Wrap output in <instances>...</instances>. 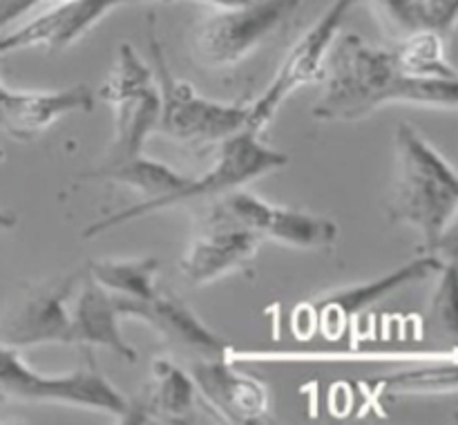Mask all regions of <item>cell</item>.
<instances>
[{
    "label": "cell",
    "instance_id": "6da1fadb",
    "mask_svg": "<svg viewBox=\"0 0 458 425\" xmlns=\"http://www.w3.org/2000/svg\"><path fill=\"white\" fill-rule=\"evenodd\" d=\"M325 61L322 97L313 103L320 121H360L385 103H420L454 110L456 79L410 76L398 63L396 52L367 43L362 36L335 38Z\"/></svg>",
    "mask_w": 458,
    "mask_h": 425
},
{
    "label": "cell",
    "instance_id": "7a4b0ae2",
    "mask_svg": "<svg viewBox=\"0 0 458 425\" xmlns=\"http://www.w3.org/2000/svg\"><path fill=\"white\" fill-rule=\"evenodd\" d=\"M396 170L389 188L392 222L410 224L423 237L425 253H437L458 210V182L445 157L414 125H396Z\"/></svg>",
    "mask_w": 458,
    "mask_h": 425
},
{
    "label": "cell",
    "instance_id": "3957f363",
    "mask_svg": "<svg viewBox=\"0 0 458 425\" xmlns=\"http://www.w3.org/2000/svg\"><path fill=\"white\" fill-rule=\"evenodd\" d=\"M286 164H289V157L284 152L268 148L253 130L242 128L240 132L224 139L222 146H219L217 159H215L213 168L208 173H204L201 177H191L179 191L159 197V200H141L137 204L125 206V208L107 215V217L97 219V222L85 228L83 237L92 240V237L112 231V228L123 226V224L141 219L146 215L157 213V210L168 208V206L188 204V201L199 200V197L213 201L217 197L226 195V192L235 191V188L246 186L253 179L284 168Z\"/></svg>",
    "mask_w": 458,
    "mask_h": 425
},
{
    "label": "cell",
    "instance_id": "277c9868",
    "mask_svg": "<svg viewBox=\"0 0 458 425\" xmlns=\"http://www.w3.org/2000/svg\"><path fill=\"white\" fill-rule=\"evenodd\" d=\"M88 358V365L72 374L45 376L31 370L18 356L16 347L0 343V407L21 403H58L107 412L123 421L128 416L130 401L107 383L89 352Z\"/></svg>",
    "mask_w": 458,
    "mask_h": 425
},
{
    "label": "cell",
    "instance_id": "5b68a950",
    "mask_svg": "<svg viewBox=\"0 0 458 425\" xmlns=\"http://www.w3.org/2000/svg\"><path fill=\"white\" fill-rule=\"evenodd\" d=\"M114 112V141L103 164L143 155V143L159 123V85L155 72L141 61L130 43L116 52L114 67L98 89Z\"/></svg>",
    "mask_w": 458,
    "mask_h": 425
},
{
    "label": "cell",
    "instance_id": "8992f818",
    "mask_svg": "<svg viewBox=\"0 0 458 425\" xmlns=\"http://www.w3.org/2000/svg\"><path fill=\"white\" fill-rule=\"evenodd\" d=\"M302 0H250L215 9L192 31V54L206 67H233L271 38Z\"/></svg>",
    "mask_w": 458,
    "mask_h": 425
},
{
    "label": "cell",
    "instance_id": "52a82bcc",
    "mask_svg": "<svg viewBox=\"0 0 458 425\" xmlns=\"http://www.w3.org/2000/svg\"><path fill=\"white\" fill-rule=\"evenodd\" d=\"M150 54L152 72L159 85V123L157 130L179 141L210 143L224 141L231 134L246 128V106L217 103L197 94L186 81H179L170 74V67L161 52L159 40L150 30Z\"/></svg>",
    "mask_w": 458,
    "mask_h": 425
},
{
    "label": "cell",
    "instance_id": "ba28073f",
    "mask_svg": "<svg viewBox=\"0 0 458 425\" xmlns=\"http://www.w3.org/2000/svg\"><path fill=\"white\" fill-rule=\"evenodd\" d=\"M356 0H334L327 12L304 31L298 43L289 49L284 63L280 65L277 74L268 83V88L246 106V128L262 134L264 128L273 121L282 103L291 97L298 88L320 79L325 70L327 54L335 43L343 27L344 18L352 12Z\"/></svg>",
    "mask_w": 458,
    "mask_h": 425
},
{
    "label": "cell",
    "instance_id": "9c48e42d",
    "mask_svg": "<svg viewBox=\"0 0 458 425\" xmlns=\"http://www.w3.org/2000/svg\"><path fill=\"white\" fill-rule=\"evenodd\" d=\"M81 273L83 268L22 291L0 318V343L16 349L45 343L67 344V302Z\"/></svg>",
    "mask_w": 458,
    "mask_h": 425
},
{
    "label": "cell",
    "instance_id": "30bf717a",
    "mask_svg": "<svg viewBox=\"0 0 458 425\" xmlns=\"http://www.w3.org/2000/svg\"><path fill=\"white\" fill-rule=\"evenodd\" d=\"M264 237L228 217L210 201L197 235L182 258V276L191 285H206L255 258Z\"/></svg>",
    "mask_w": 458,
    "mask_h": 425
},
{
    "label": "cell",
    "instance_id": "8fae6325",
    "mask_svg": "<svg viewBox=\"0 0 458 425\" xmlns=\"http://www.w3.org/2000/svg\"><path fill=\"white\" fill-rule=\"evenodd\" d=\"M119 316L137 318L150 325L165 343L173 344L177 352L199 358H219L226 356V340L219 338L215 331H210L186 304L174 295L164 293L157 289L155 295L148 300L121 298L112 295Z\"/></svg>",
    "mask_w": 458,
    "mask_h": 425
},
{
    "label": "cell",
    "instance_id": "7c38bea8",
    "mask_svg": "<svg viewBox=\"0 0 458 425\" xmlns=\"http://www.w3.org/2000/svg\"><path fill=\"white\" fill-rule=\"evenodd\" d=\"M191 378L208 410L235 425L262 423L268 414V389L262 380L240 374L226 356L192 361Z\"/></svg>",
    "mask_w": 458,
    "mask_h": 425
},
{
    "label": "cell",
    "instance_id": "4fadbf2b",
    "mask_svg": "<svg viewBox=\"0 0 458 425\" xmlns=\"http://www.w3.org/2000/svg\"><path fill=\"white\" fill-rule=\"evenodd\" d=\"M139 0H70L31 18L18 30L0 34V61L27 47L63 49L92 30L112 9Z\"/></svg>",
    "mask_w": 458,
    "mask_h": 425
},
{
    "label": "cell",
    "instance_id": "5bb4252c",
    "mask_svg": "<svg viewBox=\"0 0 458 425\" xmlns=\"http://www.w3.org/2000/svg\"><path fill=\"white\" fill-rule=\"evenodd\" d=\"M67 318H70L67 344L103 347L128 362L137 361V352L121 336L119 311H116L112 293L89 276L88 268H83L72 291L70 302H67Z\"/></svg>",
    "mask_w": 458,
    "mask_h": 425
},
{
    "label": "cell",
    "instance_id": "9a60e30c",
    "mask_svg": "<svg viewBox=\"0 0 458 425\" xmlns=\"http://www.w3.org/2000/svg\"><path fill=\"white\" fill-rule=\"evenodd\" d=\"M94 107V92L88 85H74L54 92H16L7 89L0 106V130L9 137L31 141L47 125L70 112Z\"/></svg>",
    "mask_w": 458,
    "mask_h": 425
},
{
    "label": "cell",
    "instance_id": "2e32d148",
    "mask_svg": "<svg viewBox=\"0 0 458 425\" xmlns=\"http://www.w3.org/2000/svg\"><path fill=\"white\" fill-rule=\"evenodd\" d=\"M197 389L191 374L174 362L155 361L141 398L130 403L123 423H191L195 421Z\"/></svg>",
    "mask_w": 458,
    "mask_h": 425
},
{
    "label": "cell",
    "instance_id": "e0dca14e",
    "mask_svg": "<svg viewBox=\"0 0 458 425\" xmlns=\"http://www.w3.org/2000/svg\"><path fill=\"white\" fill-rule=\"evenodd\" d=\"M443 264L445 262L437 253H425L423 258H416L411 262L403 264V267L394 268L387 276L376 277V280L365 282V285L347 286V289H340L335 293L322 295V298H318L311 304V311L320 313L325 322L334 318L338 325H344L349 318L358 316V313H362L367 307L378 302V300L387 298L394 291L441 271Z\"/></svg>",
    "mask_w": 458,
    "mask_h": 425
},
{
    "label": "cell",
    "instance_id": "ac0fdd59",
    "mask_svg": "<svg viewBox=\"0 0 458 425\" xmlns=\"http://www.w3.org/2000/svg\"><path fill=\"white\" fill-rule=\"evenodd\" d=\"M85 179H107V182L123 183L132 191L141 192V200H159V197L170 195L179 191L191 177L177 173L170 166L161 161L148 159V157L137 155L130 159L114 161V164H103L101 168L85 173Z\"/></svg>",
    "mask_w": 458,
    "mask_h": 425
},
{
    "label": "cell",
    "instance_id": "d6986e66",
    "mask_svg": "<svg viewBox=\"0 0 458 425\" xmlns=\"http://www.w3.org/2000/svg\"><path fill=\"white\" fill-rule=\"evenodd\" d=\"M262 233L264 240H276L295 249H329L335 244L338 226L322 215L268 204Z\"/></svg>",
    "mask_w": 458,
    "mask_h": 425
},
{
    "label": "cell",
    "instance_id": "ffe728a7",
    "mask_svg": "<svg viewBox=\"0 0 458 425\" xmlns=\"http://www.w3.org/2000/svg\"><path fill=\"white\" fill-rule=\"evenodd\" d=\"M88 273L112 295L121 298L148 300L157 291V271L159 259H94L89 262Z\"/></svg>",
    "mask_w": 458,
    "mask_h": 425
},
{
    "label": "cell",
    "instance_id": "44dd1931",
    "mask_svg": "<svg viewBox=\"0 0 458 425\" xmlns=\"http://www.w3.org/2000/svg\"><path fill=\"white\" fill-rule=\"evenodd\" d=\"M398 63L410 76H437L456 79V72L443 54V36L438 31L423 30L407 36L394 47Z\"/></svg>",
    "mask_w": 458,
    "mask_h": 425
},
{
    "label": "cell",
    "instance_id": "7402d4cb",
    "mask_svg": "<svg viewBox=\"0 0 458 425\" xmlns=\"http://www.w3.org/2000/svg\"><path fill=\"white\" fill-rule=\"evenodd\" d=\"M385 387L389 392H454L456 389V362L447 365L425 367V370L403 371V374L389 376Z\"/></svg>",
    "mask_w": 458,
    "mask_h": 425
},
{
    "label": "cell",
    "instance_id": "603a6c76",
    "mask_svg": "<svg viewBox=\"0 0 458 425\" xmlns=\"http://www.w3.org/2000/svg\"><path fill=\"white\" fill-rule=\"evenodd\" d=\"M369 3L380 22L396 38L403 40L416 31L429 30L416 0H369Z\"/></svg>",
    "mask_w": 458,
    "mask_h": 425
},
{
    "label": "cell",
    "instance_id": "cb8c5ba5",
    "mask_svg": "<svg viewBox=\"0 0 458 425\" xmlns=\"http://www.w3.org/2000/svg\"><path fill=\"white\" fill-rule=\"evenodd\" d=\"M432 325L441 329V334H450L456 338V267L454 262L443 264L441 285L432 302Z\"/></svg>",
    "mask_w": 458,
    "mask_h": 425
},
{
    "label": "cell",
    "instance_id": "d4e9b609",
    "mask_svg": "<svg viewBox=\"0 0 458 425\" xmlns=\"http://www.w3.org/2000/svg\"><path fill=\"white\" fill-rule=\"evenodd\" d=\"M429 30L445 36L454 27L458 0H416Z\"/></svg>",
    "mask_w": 458,
    "mask_h": 425
},
{
    "label": "cell",
    "instance_id": "484cf974",
    "mask_svg": "<svg viewBox=\"0 0 458 425\" xmlns=\"http://www.w3.org/2000/svg\"><path fill=\"white\" fill-rule=\"evenodd\" d=\"M70 0H0V34L7 30L12 22L22 21L31 12H47Z\"/></svg>",
    "mask_w": 458,
    "mask_h": 425
},
{
    "label": "cell",
    "instance_id": "4316f807",
    "mask_svg": "<svg viewBox=\"0 0 458 425\" xmlns=\"http://www.w3.org/2000/svg\"><path fill=\"white\" fill-rule=\"evenodd\" d=\"M170 3V0H165ZM174 3V0H173ZM197 3H204V4H213L215 9H228V7H240V4L250 3V0H197Z\"/></svg>",
    "mask_w": 458,
    "mask_h": 425
},
{
    "label": "cell",
    "instance_id": "83f0119b",
    "mask_svg": "<svg viewBox=\"0 0 458 425\" xmlns=\"http://www.w3.org/2000/svg\"><path fill=\"white\" fill-rule=\"evenodd\" d=\"M13 224H16V215L0 210V231H9L13 228Z\"/></svg>",
    "mask_w": 458,
    "mask_h": 425
},
{
    "label": "cell",
    "instance_id": "f1b7e54d",
    "mask_svg": "<svg viewBox=\"0 0 458 425\" xmlns=\"http://www.w3.org/2000/svg\"><path fill=\"white\" fill-rule=\"evenodd\" d=\"M4 94H7V88H4L3 85V81H0V106H3V98H4ZM3 150H0V159H3Z\"/></svg>",
    "mask_w": 458,
    "mask_h": 425
}]
</instances>
